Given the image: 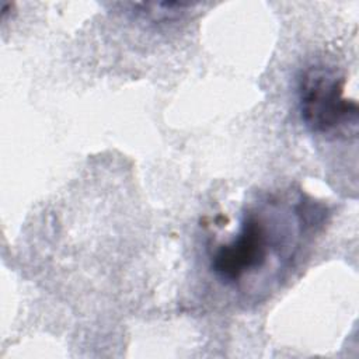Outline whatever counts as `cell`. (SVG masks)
<instances>
[{
    "label": "cell",
    "instance_id": "1",
    "mask_svg": "<svg viewBox=\"0 0 359 359\" xmlns=\"http://www.w3.org/2000/svg\"><path fill=\"white\" fill-rule=\"evenodd\" d=\"M275 202L261 209H251L244 213L237 233L226 243L217 245L210 254V268L213 273L223 282L236 285L248 275L257 273L265 268L271 257L282 255L287 248V236L296 230H287L286 224L279 229L285 216L275 219ZM290 255L289 252H286Z\"/></svg>",
    "mask_w": 359,
    "mask_h": 359
},
{
    "label": "cell",
    "instance_id": "2",
    "mask_svg": "<svg viewBox=\"0 0 359 359\" xmlns=\"http://www.w3.org/2000/svg\"><path fill=\"white\" fill-rule=\"evenodd\" d=\"M346 80L323 63L303 69L297 79V104L303 123L317 135H335L358 125L359 108L344 95Z\"/></svg>",
    "mask_w": 359,
    "mask_h": 359
}]
</instances>
